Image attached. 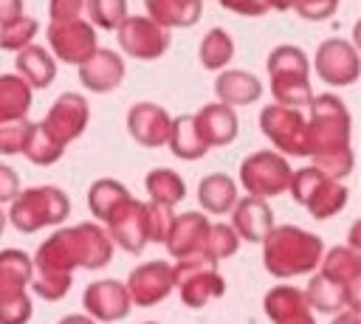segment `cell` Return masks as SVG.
I'll return each instance as SVG.
<instances>
[{
  "instance_id": "6da1fadb",
  "label": "cell",
  "mask_w": 361,
  "mask_h": 324,
  "mask_svg": "<svg viewBox=\"0 0 361 324\" xmlns=\"http://www.w3.org/2000/svg\"><path fill=\"white\" fill-rule=\"evenodd\" d=\"M310 118H307V141L313 169L322 175L341 180L353 172L355 155L350 147V110L333 93H319L310 99Z\"/></svg>"
},
{
  "instance_id": "7a4b0ae2",
  "label": "cell",
  "mask_w": 361,
  "mask_h": 324,
  "mask_svg": "<svg viewBox=\"0 0 361 324\" xmlns=\"http://www.w3.org/2000/svg\"><path fill=\"white\" fill-rule=\"evenodd\" d=\"M110 256H113V242L107 231L96 223H79L45 237V242L31 256V265L37 273L73 276L76 268H87V270L104 268Z\"/></svg>"
},
{
  "instance_id": "3957f363",
  "label": "cell",
  "mask_w": 361,
  "mask_h": 324,
  "mask_svg": "<svg viewBox=\"0 0 361 324\" xmlns=\"http://www.w3.org/2000/svg\"><path fill=\"white\" fill-rule=\"evenodd\" d=\"M322 254H324L322 237L299 225H274L262 239V265L276 279L313 273L322 262Z\"/></svg>"
},
{
  "instance_id": "277c9868",
  "label": "cell",
  "mask_w": 361,
  "mask_h": 324,
  "mask_svg": "<svg viewBox=\"0 0 361 324\" xmlns=\"http://www.w3.org/2000/svg\"><path fill=\"white\" fill-rule=\"evenodd\" d=\"M268 76H271V93L276 104L285 107H307L313 99L310 87V62L307 54L299 45H276L268 54Z\"/></svg>"
},
{
  "instance_id": "5b68a950",
  "label": "cell",
  "mask_w": 361,
  "mask_h": 324,
  "mask_svg": "<svg viewBox=\"0 0 361 324\" xmlns=\"http://www.w3.org/2000/svg\"><path fill=\"white\" fill-rule=\"evenodd\" d=\"M71 214V200L59 186H31L17 192L6 220L20 234H34L45 225H59Z\"/></svg>"
},
{
  "instance_id": "8992f818",
  "label": "cell",
  "mask_w": 361,
  "mask_h": 324,
  "mask_svg": "<svg viewBox=\"0 0 361 324\" xmlns=\"http://www.w3.org/2000/svg\"><path fill=\"white\" fill-rule=\"evenodd\" d=\"M34 279L31 256L6 248L0 251V324H28L34 304L28 299V285Z\"/></svg>"
},
{
  "instance_id": "52a82bcc",
  "label": "cell",
  "mask_w": 361,
  "mask_h": 324,
  "mask_svg": "<svg viewBox=\"0 0 361 324\" xmlns=\"http://www.w3.org/2000/svg\"><path fill=\"white\" fill-rule=\"evenodd\" d=\"M288 192H290L293 200H296L299 206H305V208L310 211V217H316V220H327V217L338 214V211L347 206V200H350L347 186H341L338 180L322 175V172L313 169V166H305V169L290 172Z\"/></svg>"
},
{
  "instance_id": "ba28073f",
  "label": "cell",
  "mask_w": 361,
  "mask_h": 324,
  "mask_svg": "<svg viewBox=\"0 0 361 324\" xmlns=\"http://www.w3.org/2000/svg\"><path fill=\"white\" fill-rule=\"evenodd\" d=\"M259 130L262 135L279 149V155L293 158H310V141H307V118L296 107L285 104H265L259 110Z\"/></svg>"
},
{
  "instance_id": "9c48e42d",
  "label": "cell",
  "mask_w": 361,
  "mask_h": 324,
  "mask_svg": "<svg viewBox=\"0 0 361 324\" xmlns=\"http://www.w3.org/2000/svg\"><path fill=\"white\" fill-rule=\"evenodd\" d=\"M172 285L180 290V299L186 307H206L212 299H220L226 293V282L217 270V262L206 256H189L178 259L172 265Z\"/></svg>"
},
{
  "instance_id": "30bf717a",
  "label": "cell",
  "mask_w": 361,
  "mask_h": 324,
  "mask_svg": "<svg viewBox=\"0 0 361 324\" xmlns=\"http://www.w3.org/2000/svg\"><path fill=\"white\" fill-rule=\"evenodd\" d=\"M290 163L285 155L274 152V149H259L251 152L248 158H243L240 163V183L248 192V197H276L282 192H288L290 183Z\"/></svg>"
},
{
  "instance_id": "8fae6325",
  "label": "cell",
  "mask_w": 361,
  "mask_h": 324,
  "mask_svg": "<svg viewBox=\"0 0 361 324\" xmlns=\"http://www.w3.org/2000/svg\"><path fill=\"white\" fill-rule=\"evenodd\" d=\"M116 37H118L121 51L133 59H141V62H152V59L164 56L169 42H172V34L166 28H161L158 23H152L149 17H141V14L127 17L116 28Z\"/></svg>"
},
{
  "instance_id": "7c38bea8",
  "label": "cell",
  "mask_w": 361,
  "mask_h": 324,
  "mask_svg": "<svg viewBox=\"0 0 361 324\" xmlns=\"http://www.w3.org/2000/svg\"><path fill=\"white\" fill-rule=\"evenodd\" d=\"M45 37H48V45L54 51L51 56H56V59H62L68 65H82L99 48L96 28L82 17L65 20V23H51Z\"/></svg>"
},
{
  "instance_id": "4fadbf2b",
  "label": "cell",
  "mask_w": 361,
  "mask_h": 324,
  "mask_svg": "<svg viewBox=\"0 0 361 324\" xmlns=\"http://www.w3.org/2000/svg\"><path fill=\"white\" fill-rule=\"evenodd\" d=\"M313 68H316V76L333 87H347L358 79V51L353 42L347 39H324L319 48H316V59H313Z\"/></svg>"
},
{
  "instance_id": "5bb4252c",
  "label": "cell",
  "mask_w": 361,
  "mask_h": 324,
  "mask_svg": "<svg viewBox=\"0 0 361 324\" xmlns=\"http://www.w3.org/2000/svg\"><path fill=\"white\" fill-rule=\"evenodd\" d=\"M87 118H90V107H87L85 96L68 90V93H62V96L51 104V110L45 113V118H42L39 124H42V130H45L56 144L65 147V144L76 141V138L85 132Z\"/></svg>"
},
{
  "instance_id": "9a60e30c",
  "label": "cell",
  "mask_w": 361,
  "mask_h": 324,
  "mask_svg": "<svg viewBox=\"0 0 361 324\" xmlns=\"http://www.w3.org/2000/svg\"><path fill=\"white\" fill-rule=\"evenodd\" d=\"M319 276L336 282L338 287H344L347 293V310L358 313L361 310V254L347 248V245H336L327 254H322L319 262Z\"/></svg>"
},
{
  "instance_id": "2e32d148",
  "label": "cell",
  "mask_w": 361,
  "mask_h": 324,
  "mask_svg": "<svg viewBox=\"0 0 361 324\" xmlns=\"http://www.w3.org/2000/svg\"><path fill=\"white\" fill-rule=\"evenodd\" d=\"M127 296H130V304L135 307H152L158 301H164L169 293H172V265L164 262V259H152V262H144L138 268L130 270L127 276Z\"/></svg>"
},
{
  "instance_id": "e0dca14e",
  "label": "cell",
  "mask_w": 361,
  "mask_h": 324,
  "mask_svg": "<svg viewBox=\"0 0 361 324\" xmlns=\"http://www.w3.org/2000/svg\"><path fill=\"white\" fill-rule=\"evenodd\" d=\"M82 304L87 310V316L93 321H104V324H113V321H121L127 318L130 313V296H127V287L116 279H99V282H90L82 293Z\"/></svg>"
},
{
  "instance_id": "ac0fdd59",
  "label": "cell",
  "mask_w": 361,
  "mask_h": 324,
  "mask_svg": "<svg viewBox=\"0 0 361 324\" xmlns=\"http://www.w3.org/2000/svg\"><path fill=\"white\" fill-rule=\"evenodd\" d=\"M169 127L172 116L152 101H135L127 110V132L141 147H164L169 138Z\"/></svg>"
},
{
  "instance_id": "d6986e66",
  "label": "cell",
  "mask_w": 361,
  "mask_h": 324,
  "mask_svg": "<svg viewBox=\"0 0 361 324\" xmlns=\"http://www.w3.org/2000/svg\"><path fill=\"white\" fill-rule=\"evenodd\" d=\"M107 237L113 245H118L127 254H141L144 245L149 242L147 237V203L130 200L110 223H107Z\"/></svg>"
},
{
  "instance_id": "ffe728a7",
  "label": "cell",
  "mask_w": 361,
  "mask_h": 324,
  "mask_svg": "<svg viewBox=\"0 0 361 324\" xmlns=\"http://www.w3.org/2000/svg\"><path fill=\"white\" fill-rule=\"evenodd\" d=\"M192 121H195V130H197V135L203 138V144L209 149L231 144L237 138V130H240L234 107H226L220 101L203 104L197 113H192Z\"/></svg>"
},
{
  "instance_id": "44dd1931",
  "label": "cell",
  "mask_w": 361,
  "mask_h": 324,
  "mask_svg": "<svg viewBox=\"0 0 361 324\" xmlns=\"http://www.w3.org/2000/svg\"><path fill=\"white\" fill-rule=\"evenodd\" d=\"M124 79V59L110 48H96L90 59L79 65V82L93 93L116 90Z\"/></svg>"
},
{
  "instance_id": "7402d4cb",
  "label": "cell",
  "mask_w": 361,
  "mask_h": 324,
  "mask_svg": "<svg viewBox=\"0 0 361 324\" xmlns=\"http://www.w3.org/2000/svg\"><path fill=\"white\" fill-rule=\"evenodd\" d=\"M209 225L212 223L200 211H183L180 217H175L172 231H169V237L164 242L166 251H169V256H175V259L200 256V248H203V239H206Z\"/></svg>"
},
{
  "instance_id": "603a6c76",
  "label": "cell",
  "mask_w": 361,
  "mask_h": 324,
  "mask_svg": "<svg viewBox=\"0 0 361 324\" xmlns=\"http://www.w3.org/2000/svg\"><path fill=\"white\" fill-rule=\"evenodd\" d=\"M231 228L240 239L262 242L268 237V231L274 228V211L259 197H243L231 208Z\"/></svg>"
},
{
  "instance_id": "cb8c5ba5",
  "label": "cell",
  "mask_w": 361,
  "mask_h": 324,
  "mask_svg": "<svg viewBox=\"0 0 361 324\" xmlns=\"http://www.w3.org/2000/svg\"><path fill=\"white\" fill-rule=\"evenodd\" d=\"M214 93L220 99V104L226 107H243V104H254L262 96V82L240 68H226L217 73L214 79Z\"/></svg>"
},
{
  "instance_id": "d4e9b609",
  "label": "cell",
  "mask_w": 361,
  "mask_h": 324,
  "mask_svg": "<svg viewBox=\"0 0 361 324\" xmlns=\"http://www.w3.org/2000/svg\"><path fill=\"white\" fill-rule=\"evenodd\" d=\"M17 76L34 90H45L51 87V82L56 79V59L42 48V45H25L23 51H17Z\"/></svg>"
},
{
  "instance_id": "484cf974",
  "label": "cell",
  "mask_w": 361,
  "mask_h": 324,
  "mask_svg": "<svg viewBox=\"0 0 361 324\" xmlns=\"http://www.w3.org/2000/svg\"><path fill=\"white\" fill-rule=\"evenodd\" d=\"M133 200V194L127 192V186L121 180H113V177H99L90 183L87 189V206H90V214L102 223H110L127 203Z\"/></svg>"
},
{
  "instance_id": "4316f807",
  "label": "cell",
  "mask_w": 361,
  "mask_h": 324,
  "mask_svg": "<svg viewBox=\"0 0 361 324\" xmlns=\"http://www.w3.org/2000/svg\"><path fill=\"white\" fill-rule=\"evenodd\" d=\"M147 17L161 28H189L200 20L203 0H144Z\"/></svg>"
},
{
  "instance_id": "83f0119b",
  "label": "cell",
  "mask_w": 361,
  "mask_h": 324,
  "mask_svg": "<svg viewBox=\"0 0 361 324\" xmlns=\"http://www.w3.org/2000/svg\"><path fill=\"white\" fill-rule=\"evenodd\" d=\"M197 200L209 214H228L237 203V183L223 172H212L197 183Z\"/></svg>"
},
{
  "instance_id": "f1b7e54d",
  "label": "cell",
  "mask_w": 361,
  "mask_h": 324,
  "mask_svg": "<svg viewBox=\"0 0 361 324\" xmlns=\"http://www.w3.org/2000/svg\"><path fill=\"white\" fill-rule=\"evenodd\" d=\"M166 147H169V152H172L175 158H180V161H197V158H203V155L209 152V147H206L203 138L197 135L195 121H192L189 113L172 118Z\"/></svg>"
},
{
  "instance_id": "f546056e",
  "label": "cell",
  "mask_w": 361,
  "mask_h": 324,
  "mask_svg": "<svg viewBox=\"0 0 361 324\" xmlns=\"http://www.w3.org/2000/svg\"><path fill=\"white\" fill-rule=\"evenodd\" d=\"M31 87L17 73L0 76V121H23L31 110Z\"/></svg>"
},
{
  "instance_id": "4dcf8cb0",
  "label": "cell",
  "mask_w": 361,
  "mask_h": 324,
  "mask_svg": "<svg viewBox=\"0 0 361 324\" xmlns=\"http://www.w3.org/2000/svg\"><path fill=\"white\" fill-rule=\"evenodd\" d=\"M262 307H265V316L274 324L288 321V318L310 310L307 301H305V293L299 287H293V285H276V287H271L265 293V299H262Z\"/></svg>"
},
{
  "instance_id": "1f68e13d",
  "label": "cell",
  "mask_w": 361,
  "mask_h": 324,
  "mask_svg": "<svg viewBox=\"0 0 361 324\" xmlns=\"http://www.w3.org/2000/svg\"><path fill=\"white\" fill-rule=\"evenodd\" d=\"M144 186L149 192V203H158V206H178L183 197H186V183L178 172L172 169H152L147 177H144Z\"/></svg>"
},
{
  "instance_id": "d6a6232c",
  "label": "cell",
  "mask_w": 361,
  "mask_h": 324,
  "mask_svg": "<svg viewBox=\"0 0 361 324\" xmlns=\"http://www.w3.org/2000/svg\"><path fill=\"white\" fill-rule=\"evenodd\" d=\"M302 293H305L307 307H316L319 313H341V310H347L344 287H338L336 282H330V279H324L319 273L307 282V290H302Z\"/></svg>"
},
{
  "instance_id": "836d02e7",
  "label": "cell",
  "mask_w": 361,
  "mask_h": 324,
  "mask_svg": "<svg viewBox=\"0 0 361 324\" xmlns=\"http://www.w3.org/2000/svg\"><path fill=\"white\" fill-rule=\"evenodd\" d=\"M197 56H200V65L206 70H223L231 62V56H234V39H231V34L226 28H212L200 39Z\"/></svg>"
},
{
  "instance_id": "e575fe53",
  "label": "cell",
  "mask_w": 361,
  "mask_h": 324,
  "mask_svg": "<svg viewBox=\"0 0 361 324\" xmlns=\"http://www.w3.org/2000/svg\"><path fill=\"white\" fill-rule=\"evenodd\" d=\"M62 152H65V147L56 144V141L42 130L39 121H34L23 155H25L31 163H37V166H51V163H56V161L62 158Z\"/></svg>"
},
{
  "instance_id": "d590c367",
  "label": "cell",
  "mask_w": 361,
  "mask_h": 324,
  "mask_svg": "<svg viewBox=\"0 0 361 324\" xmlns=\"http://www.w3.org/2000/svg\"><path fill=\"white\" fill-rule=\"evenodd\" d=\"M237 248H240V237L234 234V228H231L228 223H212L209 231H206L200 256H206V259H212V262H220V259L234 256Z\"/></svg>"
},
{
  "instance_id": "8d00e7d4",
  "label": "cell",
  "mask_w": 361,
  "mask_h": 324,
  "mask_svg": "<svg viewBox=\"0 0 361 324\" xmlns=\"http://www.w3.org/2000/svg\"><path fill=\"white\" fill-rule=\"evenodd\" d=\"M85 14H87V23L102 31H116L130 17L127 0H85Z\"/></svg>"
},
{
  "instance_id": "74e56055",
  "label": "cell",
  "mask_w": 361,
  "mask_h": 324,
  "mask_svg": "<svg viewBox=\"0 0 361 324\" xmlns=\"http://www.w3.org/2000/svg\"><path fill=\"white\" fill-rule=\"evenodd\" d=\"M39 23L28 14H20L17 20L0 25V51H23L25 45H31V39L37 37Z\"/></svg>"
},
{
  "instance_id": "f35d334b",
  "label": "cell",
  "mask_w": 361,
  "mask_h": 324,
  "mask_svg": "<svg viewBox=\"0 0 361 324\" xmlns=\"http://www.w3.org/2000/svg\"><path fill=\"white\" fill-rule=\"evenodd\" d=\"M34 121H0V155H23Z\"/></svg>"
},
{
  "instance_id": "ab89813d",
  "label": "cell",
  "mask_w": 361,
  "mask_h": 324,
  "mask_svg": "<svg viewBox=\"0 0 361 324\" xmlns=\"http://www.w3.org/2000/svg\"><path fill=\"white\" fill-rule=\"evenodd\" d=\"M175 217H178V214H175L169 206L147 203V237H149V242H166Z\"/></svg>"
},
{
  "instance_id": "60d3db41",
  "label": "cell",
  "mask_w": 361,
  "mask_h": 324,
  "mask_svg": "<svg viewBox=\"0 0 361 324\" xmlns=\"http://www.w3.org/2000/svg\"><path fill=\"white\" fill-rule=\"evenodd\" d=\"M71 285H73V276L37 273V276L31 279V290H34L37 296H42L45 301H59V299H65L68 290H71Z\"/></svg>"
},
{
  "instance_id": "b9f144b4",
  "label": "cell",
  "mask_w": 361,
  "mask_h": 324,
  "mask_svg": "<svg viewBox=\"0 0 361 324\" xmlns=\"http://www.w3.org/2000/svg\"><path fill=\"white\" fill-rule=\"evenodd\" d=\"M338 0H293L290 8L302 17V20H313V23H322V20H330L333 11H336Z\"/></svg>"
},
{
  "instance_id": "7bdbcfd3",
  "label": "cell",
  "mask_w": 361,
  "mask_h": 324,
  "mask_svg": "<svg viewBox=\"0 0 361 324\" xmlns=\"http://www.w3.org/2000/svg\"><path fill=\"white\" fill-rule=\"evenodd\" d=\"M85 11V0H51L48 3V14L51 23H65V20H76Z\"/></svg>"
},
{
  "instance_id": "ee69618b",
  "label": "cell",
  "mask_w": 361,
  "mask_h": 324,
  "mask_svg": "<svg viewBox=\"0 0 361 324\" xmlns=\"http://www.w3.org/2000/svg\"><path fill=\"white\" fill-rule=\"evenodd\" d=\"M226 11H234V14H243V17H262L268 11V3L265 0H217Z\"/></svg>"
},
{
  "instance_id": "f6af8a7d",
  "label": "cell",
  "mask_w": 361,
  "mask_h": 324,
  "mask_svg": "<svg viewBox=\"0 0 361 324\" xmlns=\"http://www.w3.org/2000/svg\"><path fill=\"white\" fill-rule=\"evenodd\" d=\"M20 192V177L11 166L0 163V203H11Z\"/></svg>"
},
{
  "instance_id": "bcb514c9",
  "label": "cell",
  "mask_w": 361,
  "mask_h": 324,
  "mask_svg": "<svg viewBox=\"0 0 361 324\" xmlns=\"http://www.w3.org/2000/svg\"><path fill=\"white\" fill-rule=\"evenodd\" d=\"M23 14V0H0V25L17 20Z\"/></svg>"
},
{
  "instance_id": "7dc6e473",
  "label": "cell",
  "mask_w": 361,
  "mask_h": 324,
  "mask_svg": "<svg viewBox=\"0 0 361 324\" xmlns=\"http://www.w3.org/2000/svg\"><path fill=\"white\" fill-rule=\"evenodd\" d=\"M330 324H361V316L353 310H341V313H336V318Z\"/></svg>"
},
{
  "instance_id": "c3c4849f",
  "label": "cell",
  "mask_w": 361,
  "mask_h": 324,
  "mask_svg": "<svg viewBox=\"0 0 361 324\" xmlns=\"http://www.w3.org/2000/svg\"><path fill=\"white\" fill-rule=\"evenodd\" d=\"M56 324H96L90 316H82V313H71V316H65V318H59Z\"/></svg>"
},
{
  "instance_id": "681fc988",
  "label": "cell",
  "mask_w": 361,
  "mask_h": 324,
  "mask_svg": "<svg viewBox=\"0 0 361 324\" xmlns=\"http://www.w3.org/2000/svg\"><path fill=\"white\" fill-rule=\"evenodd\" d=\"M279 324H316V321H313V316H310V310H307V313H299V316H293V318H288V321H279Z\"/></svg>"
},
{
  "instance_id": "f907efd6",
  "label": "cell",
  "mask_w": 361,
  "mask_h": 324,
  "mask_svg": "<svg viewBox=\"0 0 361 324\" xmlns=\"http://www.w3.org/2000/svg\"><path fill=\"white\" fill-rule=\"evenodd\" d=\"M265 3H268V8H274V11H288L293 0H265Z\"/></svg>"
},
{
  "instance_id": "816d5d0a",
  "label": "cell",
  "mask_w": 361,
  "mask_h": 324,
  "mask_svg": "<svg viewBox=\"0 0 361 324\" xmlns=\"http://www.w3.org/2000/svg\"><path fill=\"white\" fill-rule=\"evenodd\" d=\"M3 228H6V214L0 211V234H3Z\"/></svg>"
},
{
  "instance_id": "f5cc1de1",
  "label": "cell",
  "mask_w": 361,
  "mask_h": 324,
  "mask_svg": "<svg viewBox=\"0 0 361 324\" xmlns=\"http://www.w3.org/2000/svg\"><path fill=\"white\" fill-rule=\"evenodd\" d=\"M144 324H158V321H144Z\"/></svg>"
}]
</instances>
